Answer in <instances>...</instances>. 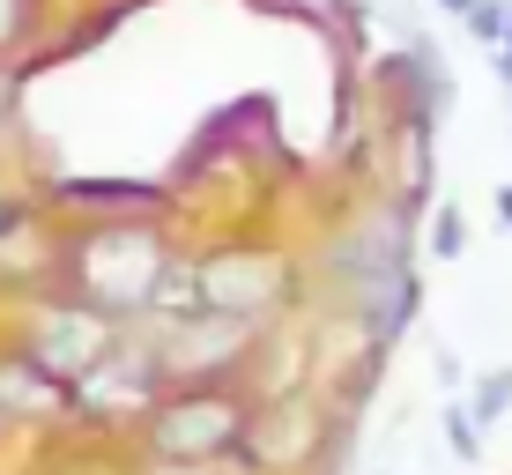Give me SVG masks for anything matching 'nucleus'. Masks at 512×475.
I'll use <instances>...</instances> for the list:
<instances>
[{
	"mask_svg": "<svg viewBox=\"0 0 512 475\" xmlns=\"http://www.w3.org/2000/svg\"><path fill=\"white\" fill-rule=\"evenodd\" d=\"M164 245L149 231H90L75 238V253H67V305L97 312V320H119V312H141L149 305V283L164 275Z\"/></svg>",
	"mask_w": 512,
	"mask_h": 475,
	"instance_id": "nucleus-1",
	"label": "nucleus"
},
{
	"mask_svg": "<svg viewBox=\"0 0 512 475\" xmlns=\"http://www.w3.org/2000/svg\"><path fill=\"white\" fill-rule=\"evenodd\" d=\"M245 431H253V409L238 394H216V386H193V394H171L149 409L156 461H216V453L245 446Z\"/></svg>",
	"mask_w": 512,
	"mask_h": 475,
	"instance_id": "nucleus-2",
	"label": "nucleus"
},
{
	"mask_svg": "<svg viewBox=\"0 0 512 475\" xmlns=\"http://www.w3.org/2000/svg\"><path fill=\"white\" fill-rule=\"evenodd\" d=\"M104 349H112V320H97V312H82V305H52L38 334H30V349H23V364L30 372H45L52 386H75L90 364H104Z\"/></svg>",
	"mask_w": 512,
	"mask_h": 475,
	"instance_id": "nucleus-3",
	"label": "nucleus"
},
{
	"mask_svg": "<svg viewBox=\"0 0 512 475\" xmlns=\"http://www.w3.org/2000/svg\"><path fill=\"white\" fill-rule=\"evenodd\" d=\"M156 386H164V364H156V349H104V364H90L75 386H67V401H75L82 416H112V409H156Z\"/></svg>",
	"mask_w": 512,
	"mask_h": 475,
	"instance_id": "nucleus-4",
	"label": "nucleus"
},
{
	"mask_svg": "<svg viewBox=\"0 0 512 475\" xmlns=\"http://www.w3.org/2000/svg\"><path fill=\"white\" fill-rule=\"evenodd\" d=\"M275 290H282V268L268 253H216V260H201V305H208V320L245 327V312L275 305Z\"/></svg>",
	"mask_w": 512,
	"mask_h": 475,
	"instance_id": "nucleus-5",
	"label": "nucleus"
},
{
	"mask_svg": "<svg viewBox=\"0 0 512 475\" xmlns=\"http://www.w3.org/2000/svg\"><path fill=\"white\" fill-rule=\"evenodd\" d=\"M512 409V372H483L475 379V401H468V424H498Z\"/></svg>",
	"mask_w": 512,
	"mask_h": 475,
	"instance_id": "nucleus-6",
	"label": "nucleus"
},
{
	"mask_svg": "<svg viewBox=\"0 0 512 475\" xmlns=\"http://www.w3.org/2000/svg\"><path fill=\"white\" fill-rule=\"evenodd\" d=\"M461 23H468L483 45H505V23H512V8H505V0H468V15H461Z\"/></svg>",
	"mask_w": 512,
	"mask_h": 475,
	"instance_id": "nucleus-7",
	"label": "nucleus"
},
{
	"mask_svg": "<svg viewBox=\"0 0 512 475\" xmlns=\"http://www.w3.org/2000/svg\"><path fill=\"white\" fill-rule=\"evenodd\" d=\"M431 253H438V260H461V253H468V223H461V208H438V223H431Z\"/></svg>",
	"mask_w": 512,
	"mask_h": 475,
	"instance_id": "nucleus-8",
	"label": "nucleus"
},
{
	"mask_svg": "<svg viewBox=\"0 0 512 475\" xmlns=\"http://www.w3.org/2000/svg\"><path fill=\"white\" fill-rule=\"evenodd\" d=\"M60 201H97V208H119V201H156L149 186H60Z\"/></svg>",
	"mask_w": 512,
	"mask_h": 475,
	"instance_id": "nucleus-9",
	"label": "nucleus"
},
{
	"mask_svg": "<svg viewBox=\"0 0 512 475\" xmlns=\"http://www.w3.org/2000/svg\"><path fill=\"white\" fill-rule=\"evenodd\" d=\"M446 446L461 453V461H475V453H483V438H475V424H468V409H446Z\"/></svg>",
	"mask_w": 512,
	"mask_h": 475,
	"instance_id": "nucleus-10",
	"label": "nucleus"
},
{
	"mask_svg": "<svg viewBox=\"0 0 512 475\" xmlns=\"http://www.w3.org/2000/svg\"><path fill=\"white\" fill-rule=\"evenodd\" d=\"M23 23H30V0H0V45H8Z\"/></svg>",
	"mask_w": 512,
	"mask_h": 475,
	"instance_id": "nucleus-11",
	"label": "nucleus"
},
{
	"mask_svg": "<svg viewBox=\"0 0 512 475\" xmlns=\"http://www.w3.org/2000/svg\"><path fill=\"white\" fill-rule=\"evenodd\" d=\"M498 75L512 82V23H505V45H498Z\"/></svg>",
	"mask_w": 512,
	"mask_h": 475,
	"instance_id": "nucleus-12",
	"label": "nucleus"
},
{
	"mask_svg": "<svg viewBox=\"0 0 512 475\" xmlns=\"http://www.w3.org/2000/svg\"><path fill=\"white\" fill-rule=\"evenodd\" d=\"M498 216H505V223H512V186H505V193H498Z\"/></svg>",
	"mask_w": 512,
	"mask_h": 475,
	"instance_id": "nucleus-13",
	"label": "nucleus"
},
{
	"mask_svg": "<svg viewBox=\"0 0 512 475\" xmlns=\"http://www.w3.org/2000/svg\"><path fill=\"white\" fill-rule=\"evenodd\" d=\"M438 8H453V15H468V0H438Z\"/></svg>",
	"mask_w": 512,
	"mask_h": 475,
	"instance_id": "nucleus-14",
	"label": "nucleus"
}]
</instances>
